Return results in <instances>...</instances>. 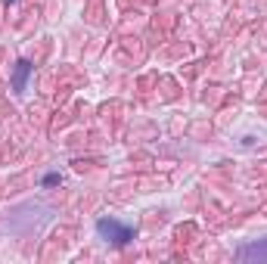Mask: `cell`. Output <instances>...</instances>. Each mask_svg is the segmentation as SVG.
I'll use <instances>...</instances> for the list:
<instances>
[{"label": "cell", "mask_w": 267, "mask_h": 264, "mask_svg": "<svg viewBox=\"0 0 267 264\" xmlns=\"http://www.w3.org/2000/svg\"><path fill=\"white\" fill-rule=\"evenodd\" d=\"M96 230H99V236L112 240L115 245H124V243H128L131 236H134V230H131V227H124V224H118V221H99Z\"/></svg>", "instance_id": "obj_1"}, {"label": "cell", "mask_w": 267, "mask_h": 264, "mask_svg": "<svg viewBox=\"0 0 267 264\" xmlns=\"http://www.w3.org/2000/svg\"><path fill=\"white\" fill-rule=\"evenodd\" d=\"M28 72H31V65L22 59V62H19V72H16V87H19V90L25 87V81H28Z\"/></svg>", "instance_id": "obj_2"}]
</instances>
